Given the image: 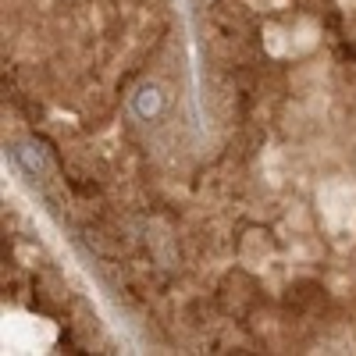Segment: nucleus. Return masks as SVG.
I'll return each instance as SVG.
<instances>
[{
	"instance_id": "obj_1",
	"label": "nucleus",
	"mask_w": 356,
	"mask_h": 356,
	"mask_svg": "<svg viewBox=\"0 0 356 356\" xmlns=\"http://www.w3.org/2000/svg\"><path fill=\"white\" fill-rule=\"evenodd\" d=\"M15 157H18V164L29 171V175H43L47 171V157H43V150L36 143H18L15 146Z\"/></svg>"
},
{
	"instance_id": "obj_2",
	"label": "nucleus",
	"mask_w": 356,
	"mask_h": 356,
	"mask_svg": "<svg viewBox=\"0 0 356 356\" xmlns=\"http://www.w3.org/2000/svg\"><path fill=\"white\" fill-rule=\"evenodd\" d=\"M136 111H139L143 118H150V114H157V111H161V93H157L154 86L139 89V97H136Z\"/></svg>"
}]
</instances>
